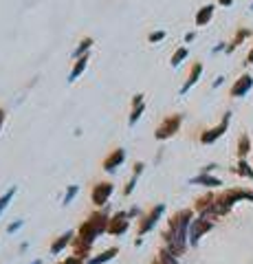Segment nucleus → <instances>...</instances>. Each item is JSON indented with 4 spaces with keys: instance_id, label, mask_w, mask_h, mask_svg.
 I'll return each mask as SVG.
<instances>
[{
    "instance_id": "30",
    "label": "nucleus",
    "mask_w": 253,
    "mask_h": 264,
    "mask_svg": "<svg viewBox=\"0 0 253 264\" xmlns=\"http://www.w3.org/2000/svg\"><path fill=\"white\" fill-rule=\"evenodd\" d=\"M64 264H82V262H80V257H71V260H66Z\"/></svg>"
},
{
    "instance_id": "5",
    "label": "nucleus",
    "mask_w": 253,
    "mask_h": 264,
    "mask_svg": "<svg viewBox=\"0 0 253 264\" xmlns=\"http://www.w3.org/2000/svg\"><path fill=\"white\" fill-rule=\"evenodd\" d=\"M112 183H97L93 187V194H90V201L95 203L97 207H101V205H106L108 203V198H110V194H112Z\"/></svg>"
},
{
    "instance_id": "14",
    "label": "nucleus",
    "mask_w": 253,
    "mask_h": 264,
    "mask_svg": "<svg viewBox=\"0 0 253 264\" xmlns=\"http://www.w3.org/2000/svg\"><path fill=\"white\" fill-rule=\"evenodd\" d=\"M212 16H214V5H207V7H203V9L196 14V25H198V27L207 25V22L212 20Z\"/></svg>"
},
{
    "instance_id": "2",
    "label": "nucleus",
    "mask_w": 253,
    "mask_h": 264,
    "mask_svg": "<svg viewBox=\"0 0 253 264\" xmlns=\"http://www.w3.org/2000/svg\"><path fill=\"white\" fill-rule=\"evenodd\" d=\"M108 223H110V218L104 214V212H97L93 214L88 220H84V225L80 227V240H77V249H88L90 244L95 242V238L99 236V233L108 231Z\"/></svg>"
},
{
    "instance_id": "1",
    "label": "nucleus",
    "mask_w": 253,
    "mask_h": 264,
    "mask_svg": "<svg viewBox=\"0 0 253 264\" xmlns=\"http://www.w3.org/2000/svg\"><path fill=\"white\" fill-rule=\"evenodd\" d=\"M192 225V212L189 209H180V212L170 220V229L165 231L167 251L174 255H180L187 247V229Z\"/></svg>"
},
{
    "instance_id": "29",
    "label": "nucleus",
    "mask_w": 253,
    "mask_h": 264,
    "mask_svg": "<svg viewBox=\"0 0 253 264\" xmlns=\"http://www.w3.org/2000/svg\"><path fill=\"white\" fill-rule=\"evenodd\" d=\"M5 117H7V110L0 108V130H3V123H5Z\"/></svg>"
},
{
    "instance_id": "28",
    "label": "nucleus",
    "mask_w": 253,
    "mask_h": 264,
    "mask_svg": "<svg viewBox=\"0 0 253 264\" xmlns=\"http://www.w3.org/2000/svg\"><path fill=\"white\" fill-rule=\"evenodd\" d=\"M20 227H22V220H18V223H14V225H9V227H7V231H9V233H14V231L20 229Z\"/></svg>"
},
{
    "instance_id": "25",
    "label": "nucleus",
    "mask_w": 253,
    "mask_h": 264,
    "mask_svg": "<svg viewBox=\"0 0 253 264\" xmlns=\"http://www.w3.org/2000/svg\"><path fill=\"white\" fill-rule=\"evenodd\" d=\"M165 40V31H152L148 35V42H152V44H156V42Z\"/></svg>"
},
{
    "instance_id": "11",
    "label": "nucleus",
    "mask_w": 253,
    "mask_h": 264,
    "mask_svg": "<svg viewBox=\"0 0 253 264\" xmlns=\"http://www.w3.org/2000/svg\"><path fill=\"white\" fill-rule=\"evenodd\" d=\"M201 73H203V66L196 62L194 66H192L189 75H187V82H185V84H183V88H180V95H185V93H187L192 86H194V84L198 82V77H201Z\"/></svg>"
},
{
    "instance_id": "10",
    "label": "nucleus",
    "mask_w": 253,
    "mask_h": 264,
    "mask_svg": "<svg viewBox=\"0 0 253 264\" xmlns=\"http://www.w3.org/2000/svg\"><path fill=\"white\" fill-rule=\"evenodd\" d=\"M251 86H253L251 75H242L236 84H233V88H231V97H242V95H246V93L251 91Z\"/></svg>"
},
{
    "instance_id": "27",
    "label": "nucleus",
    "mask_w": 253,
    "mask_h": 264,
    "mask_svg": "<svg viewBox=\"0 0 253 264\" xmlns=\"http://www.w3.org/2000/svg\"><path fill=\"white\" fill-rule=\"evenodd\" d=\"M143 104V95L139 93V95H135V97H132V108H137V106H141Z\"/></svg>"
},
{
    "instance_id": "34",
    "label": "nucleus",
    "mask_w": 253,
    "mask_h": 264,
    "mask_svg": "<svg viewBox=\"0 0 253 264\" xmlns=\"http://www.w3.org/2000/svg\"><path fill=\"white\" fill-rule=\"evenodd\" d=\"M251 9H253V7H251Z\"/></svg>"
},
{
    "instance_id": "3",
    "label": "nucleus",
    "mask_w": 253,
    "mask_h": 264,
    "mask_svg": "<svg viewBox=\"0 0 253 264\" xmlns=\"http://www.w3.org/2000/svg\"><path fill=\"white\" fill-rule=\"evenodd\" d=\"M212 227H214V218L212 216H207V214H201V218L192 220V225H189V244H194L196 247L201 236L203 233H207Z\"/></svg>"
},
{
    "instance_id": "19",
    "label": "nucleus",
    "mask_w": 253,
    "mask_h": 264,
    "mask_svg": "<svg viewBox=\"0 0 253 264\" xmlns=\"http://www.w3.org/2000/svg\"><path fill=\"white\" fill-rule=\"evenodd\" d=\"M187 55H189V51L185 49V46H180V49H178V51H176V53H174V55H172V59H170V64L174 66V69H176V66H178L180 62H183V59L187 57Z\"/></svg>"
},
{
    "instance_id": "6",
    "label": "nucleus",
    "mask_w": 253,
    "mask_h": 264,
    "mask_svg": "<svg viewBox=\"0 0 253 264\" xmlns=\"http://www.w3.org/2000/svg\"><path fill=\"white\" fill-rule=\"evenodd\" d=\"M125 161V150H121V148H117V150H112L110 154H108V157L101 161V167H104L106 172H114L117 170L119 165H121Z\"/></svg>"
},
{
    "instance_id": "12",
    "label": "nucleus",
    "mask_w": 253,
    "mask_h": 264,
    "mask_svg": "<svg viewBox=\"0 0 253 264\" xmlns=\"http://www.w3.org/2000/svg\"><path fill=\"white\" fill-rule=\"evenodd\" d=\"M86 66H88V55H84L80 59H75V64H73V69H71V73H69V82H75L77 77H80L84 71H86Z\"/></svg>"
},
{
    "instance_id": "9",
    "label": "nucleus",
    "mask_w": 253,
    "mask_h": 264,
    "mask_svg": "<svg viewBox=\"0 0 253 264\" xmlns=\"http://www.w3.org/2000/svg\"><path fill=\"white\" fill-rule=\"evenodd\" d=\"M163 212H165V205H156V207L152 209V212H150V214L146 216V218H143V223H141V229H139V233H141V236H143V233H148L150 229H152V227L156 225V220L161 218V214H163Z\"/></svg>"
},
{
    "instance_id": "20",
    "label": "nucleus",
    "mask_w": 253,
    "mask_h": 264,
    "mask_svg": "<svg viewBox=\"0 0 253 264\" xmlns=\"http://www.w3.org/2000/svg\"><path fill=\"white\" fill-rule=\"evenodd\" d=\"M114 253H117V249H108V251H104L99 257H93L88 264H101V262H108V260H112L114 257Z\"/></svg>"
},
{
    "instance_id": "32",
    "label": "nucleus",
    "mask_w": 253,
    "mask_h": 264,
    "mask_svg": "<svg viewBox=\"0 0 253 264\" xmlns=\"http://www.w3.org/2000/svg\"><path fill=\"white\" fill-rule=\"evenodd\" d=\"M233 0H220V5H231Z\"/></svg>"
},
{
    "instance_id": "16",
    "label": "nucleus",
    "mask_w": 253,
    "mask_h": 264,
    "mask_svg": "<svg viewBox=\"0 0 253 264\" xmlns=\"http://www.w3.org/2000/svg\"><path fill=\"white\" fill-rule=\"evenodd\" d=\"M192 183H201V185H207V187H218L220 181L218 178H214V176H209V174H201V176H196V178H192Z\"/></svg>"
},
{
    "instance_id": "22",
    "label": "nucleus",
    "mask_w": 253,
    "mask_h": 264,
    "mask_svg": "<svg viewBox=\"0 0 253 264\" xmlns=\"http://www.w3.org/2000/svg\"><path fill=\"white\" fill-rule=\"evenodd\" d=\"M156 264H178L176 262V257H174V253H170V251H161V255H159V262Z\"/></svg>"
},
{
    "instance_id": "23",
    "label": "nucleus",
    "mask_w": 253,
    "mask_h": 264,
    "mask_svg": "<svg viewBox=\"0 0 253 264\" xmlns=\"http://www.w3.org/2000/svg\"><path fill=\"white\" fill-rule=\"evenodd\" d=\"M249 146H251V143H249V137H240V141H238V154H240V157H244V154L246 152H249Z\"/></svg>"
},
{
    "instance_id": "8",
    "label": "nucleus",
    "mask_w": 253,
    "mask_h": 264,
    "mask_svg": "<svg viewBox=\"0 0 253 264\" xmlns=\"http://www.w3.org/2000/svg\"><path fill=\"white\" fill-rule=\"evenodd\" d=\"M128 218L130 216L128 214H117V216H112L110 218V223H108V233H114V236H119V233H123L125 229H128Z\"/></svg>"
},
{
    "instance_id": "21",
    "label": "nucleus",
    "mask_w": 253,
    "mask_h": 264,
    "mask_svg": "<svg viewBox=\"0 0 253 264\" xmlns=\"http://www.w3.org/2000/svg\"><path fill=\"white\" fill-rule=\"evenodd\" d=\"M14 194H16V187H11V189H7L5 191V196H0V214L7 209V205H9V201L14 198Z\"/></svg>"
},
{
    "instance_id": "24",
    "label": "nucleus",
    "mask_w": 253,
    "mask_h": 264,
    "mask_svg": "<svg viewBox=\"0 0 253 264\" xmlns=\"http://www.w3.org/2000/svg\"><path fill=\"white\" fill-rule=\"evenodd\" d=\"M238 174H242V176H246V178H253V170L244 163V161H240L238 163Z\"/></svg>"
},
{
    "instance_id": "17",
    "label": "nucleus",
    "mask_w": 253,
    "mask_h": 264,
    "mask_svg": "<svg viewBox=\"0 0 253 264\" xmlns=\"http://www.w3.org/2000/svg\"><path fill=\"white\" fill-rule=\"evenodd\" d=\"M71 238H73V231H66L64 236H59V240L51 247V253H59V251H62V249L66 247V244L71 242Z\"/></svg>"
},
{
    "instance_id": "15",
    "label": "nucleus",
    "mask_w": 253,
    "mask_h": 264,
    "mask_svg": "<svg viewBox=\"0 0 253 264\" xmlns=\"http://www.w3.org/2000/svg\"><path fill=\"white\" fill-rule=\"evenodd\" d=\"M143 167H146L143 163H137V165H135V172H132V178L128 181V185H125V189H123V194H125V196L132 194V189H135V185H137V178H139V174L143 172Z\"/></svg>"
},
{
    "instance_id": "31",
    "label": "nucleus",
    "mask_w": 253,
    "mask_h": 264,
    "mask_svg": "<svg viewBox=\"0 0 253 264\" xmlns=\"http://www.w3.org/2000/svg\"><path fill=\"white\" fill-rule=\"evenodd\" d=\"M246 64H253V51L249 53V57H246Z\"/></svg>"
},
{
    "instance_id": "13",
    "label": "nucleus",
    "mask_w": 253,
    "mask_h": 264,
    "mask_svg": "<svg viewBox=\"0 0 253 264\" xmlns=\"http://www.w3.org/2000/svg\"><path fill=\"white\" fill-rule=\"evenodd\" d=\"M95 44V40L90 38V35H86V38H84L80 44H77V49L73 51V57L75 59H80V57H84V55H88V51H90V46Z\"/></svg>"
},
{
    "instance_id": "33",
    "label": "nucleus",
    "mask_w": 253,
    "mask_h": 264,
    "mask_svg": "<svg viewBox=\"0 0 253 264\" xmlns=\"http://www.w3.org/2000/svg\"><path fill=\"white\" fill-rule=\"evenodd\" d=\"M33 264H40V260H35V262H33Z\"/></svg>"
},
{
    "instance_id": "18",
    "label": "nucleus",
    "mask_w": 253,
    "mask_h": 264,
    "mask_svg": "<svg viewBox=\"0 0 253 264\" xmlns=\"http://www.w3.org/2000/svg\"><path fill=\"white\" fill-rule=\"evenodd\" d=\"M143 110H146V106H137V108H132V112H130V119H128V125L130 128H135L137 125V121H139L141 119V115H143Z\"/></svg>"
},
{
    "instance_id": "7",
    "label": "nucleus",
    "mask_w": 253,
    "mask_h": 264,
    "mask_svg": "<svg viewBox=\"0 0 253 264\" xmlns=\"http://www.w3.org/2000/svg\"><path fill=\"white\" fill-rule=\"evenodd\" d=\"M227 125H229V115H225V119L216 125V128H212V130H205L203 135H201V143H214L216 139H220L222 137V132L227 130Z\"/></svg>"
},
{
    "instance_id": "26",
    "label": "nucleus",
    "mask_w": 253,
    "mask_h": 264,
    "mask_svg": "<svg viewBox=\"0 0 253 264\" xmlns=\"http://www.w3.org/2000/svg\"><path fill=\"white\" fill-rule=\"evenodd\" d=\"M75 194H77V185H71L69 191H66V196H64V205H69V203L75 198Z\"/></svg>"
},
{
    "instance_id": "4",
    "label": "nucleus",
    "mask_w": 253,
    "mask_h": 264,
    "mask_svg": "<svg viewBox=\"0 0 253 264\" xmlns=\"http://www.w3.org/2000/svg\"><path fill=\"white\" fill-rule=\"evenodd\" d=\"M180 121H183V117H180V115H167L163 121L159 123V128H156L154 137H156V139H161V141L170 139L172 135H176V132H178Z\"/></svg>"
}]
</instances>
